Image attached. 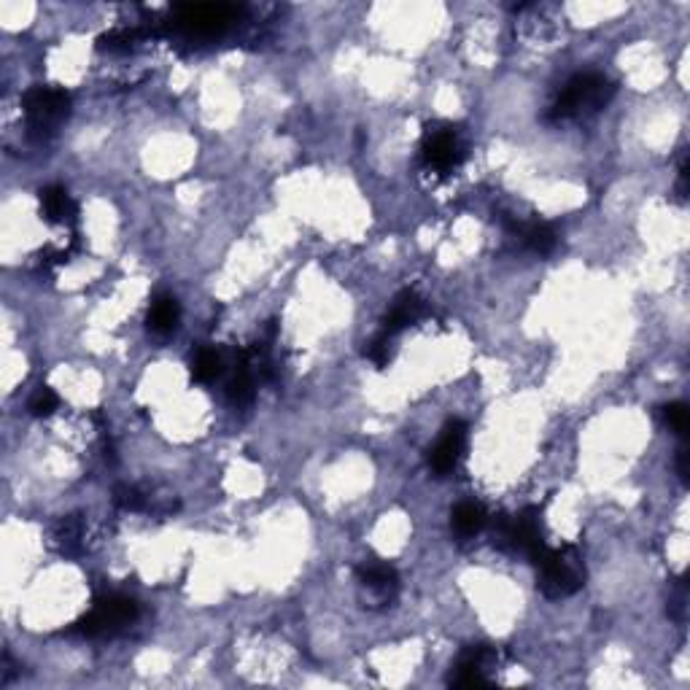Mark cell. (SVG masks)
Masks as SVG:
<instances>
[{
  "label": "cell",
  "instance_id": "cell-1",
  "mask_svg": "<svg viewBox=\"0 0 690 690\" xmlns=\"http://www.w3.org/2000/svg\"><path fill=\"white\" fill-rule=\"evenodd\" d=\"M612 95H615V84L604 73H577L550 103L548 122H577L585 116L599 114L610 103Z\"/></svg>",
  "mask_w": 690,
  "mask_h": 690
},
{
  "label": "cell",
  "instance_id": "cell-2",
  "mask_svg": "<svg viewBox=\"0 0 690 690\" xmlns=\"http://www.w3.org/2000/svg\"><path fill=\"white\" fill-rule=\"evenodd\" d=\"M22 111H25L27 135L36 141H49L71 116V95L62 87L38 84L25 92Z\"/></svg>",
  "mask_w": 690,
  "mask_h": 690
},
{
  "label": "cell",
  "instance_id": "cell-3",
  "mask_svg": "<svg viewBox=\"0 0 690 690\" xmlns=\"http://www.w3.org/2000/svg\"><path fill=\"white\" fill-rule=\"evenodd\" d=\"M540 569V591L548 599H567L585 585L583 553L575 545L545 550V556L534 564Z\"/></svg>",
  "mask_w": 690,
  "mask_h": 690
},
{
  "label": "cell",
  "instance_id": "cell-4",
  "mask_svg": "<svg viewBox=\"0 0 690 690\" xmlns=\"http://www.w3.org/2000/svg\"><path fill=\"white\" fill-rule=\"evenodd\" d=\"M138 615H141V607L135 599L111 593V596H103L92 604V610L84 618L76 620L71 631L81 634V637H114V634L130 629Z\"/></svg>",
  "mask_w": 690,
  "mask_h": 690
},
{
  "label": "cell",
  "instance_id": "cell-5",
  "mask_svg": "<svg viewBox=\"0 0 690 690\" xmlns=\"http://www.w3.org/2000/svg\"><path fill=\"white\" fill-rule=\"evenodd\" d=\"M240 11L235 6H205V3H197V6H178L173 9V19L168 22V27L178 36L195 38V41H208V38H219L222 33H227L235 19H238Z\"/></svg>",
  "mask_w": 690,
  "mask_h": 690
},
{
  "label": "cell",
  "instance_id": "cell-6",
  "mask_svg": "<svg viewBox=\"0 0 690 690\" xmlns=\"http://www.w3.org/2000/svg\"><path fill=\"white\" fill-rule=\"evenodd\" d=\"M496 540L505 548H513L529 558L531 564H537L545 556V523H542L540 507H526L513 518H502L496 521Z\"/></svg>",
  "mask_w": 690,
  "mask_h": 690
},
{
  "label": "cell",
  "instance_id": "cell-7",
  "mask_svg": "<svg viewBox=\"0 0 690 690\" xmlns=\"http://www.w3.org/2000/svg\"><path fill=\"white\" fill-rule=\"evenodd\" d=\"M421 160L426 170L448 176L453 170L461 168V162L467 160V143L461 138L459 127L448 122L426 124L424 141H421Z\"/></svg>",
  "mask_w": 690,
  "mask_h": 690
},
{
  "label": "cell",
  "instance_id": "cell-8",
  "mask_svg": "<svg viewBox=\"0 0 690 690\" xmlns=\"http://www.w3.org/2000/svg\"><path fill=\"white\" fill-rule=\"evenodd\" d=\"M499 666V650L491 645H469L461 650L456 658V664L451 666V682L453 688H478V685H488L491 674Z\"/></svg>",
  "mask_w": 690,
  "mask_h": 690
},
{
  "label": "cell",
  "instance_id": "cell-9",
  "mask_svg": "<svg viewBox=\"0 0 690 690\" xmlns=\"http://www.w3.org/2000/svg\"><path fill=\"white\" fill-rule=\"evenodd\" d=\"M464 448H467V424L453 418L448 421L443 429V434L437 437V443L429 448V469H432L437 478H448L451 472H456L461 456H464Z\"/></svg>",
  "mask_w": 690,
  "mask_h": 690
},
{
  "label": "cell",
  "instance_id": "cell-10",
  "mask_svg": "<svg viewBox=\"0 0 690 690\" xmlns=\"http://www.w3.org/2000/svg\"><path fill=\"white\" fill-rule=\"evenodd\" d=\"M359 583L375 604H391L397 599L399 593V575L389 564H378V561H370V564H362L359 567Z\"/></svg>",
  "mask_w": 690,
  "mask_h": 690
},
{
  "label": "cell",
  "instance_id": "cell-11",
  "mask_svg": "<svg viewBox=\"0 0 690 690\" xmlns=\"http://www.w3.org/2000/svg\"><path fill=\"white\" fill-rule=\"evenodd\" d=\"M424 316H426L424 300H421L416 292H410V289H407V292L397 294L394 302H391L389 313H386V319H383V332L394 337L397 332H402V329L418 324Z\"/></svg>",
  "mask_w": 690,
  "mask_h": 690
},
{
  "label": "cell",
  "instance_id": "cell-12",
  "mask_svg": "<svg viewBox=\"0 0 690 690\" xmlns=\"http://www.w3.org/2000/svg\"><path fill=\"white\" fill-rule=\"evenodd\" d=\"M41 213L49 224H65V227L79 224V205L68 195L65 186L52 184L41 189Z\"/></svg>",
  "mask_w": 690,
  "mask_h": 690
},
{
  "label": "cell",
  "instance_id": "cell-13",
  "mask_svg": "<svg viewBox=\"0 0 690 690\" xmlns=\"http://www.w3.org/2000/svg\"><path fill=\"white\" fill-rule=\"evenodd\" d=\"M507 227V232H513L515 238H521L526 246L534 251V254H540V257H548V254H553L556 251V232H553V227H548V224L542 222H518L515 216H505L502 219Z\"/></svg>",
  "mask_w": 690,
  "mask_h": 690
},
{
  "label": "cell",
  "instance_id": "cell-14",
  "mask_svg": "<svg viewBox=\"0 0 690 690\" xmlns=\"http://www.w3.org/2000/svg\"><path fill=\"white\" fill-rule=\"evenodd\" d=\"M178 321H181V305H178L176 297L160 294V297L151 300L146 324H149V329L154 335H170V332L178 327Z\"/></svg>",
  "mask_w": 690,
  "mask_h": 690
},
{
  "label": "cell",
  "instance_id": "cell-15",
  "mask_svg": "<svg viewBox=\"0 0 690 690\" xmlns=\"http://www.w3.org/2000/svg\"><path fill=\"white\" fill-rule=\"evenodd\" d=\"M486 523L488 515L486 510H483V505H478V502H461L451 513V526L461 540H469V537L480 534V531L486 529Z\"/></svg>",
  "mask_w": 690,
  "mask_h": 690
},
{
  "label": "cell",
  "instance_id": "cell-16",
  "mask_svg": "<svg viewBox=\"0 0 690 690\" xmlns=\"http://www.w3.org/2000/svg\"><path fill=\"white\" fill-rule=\"evenodd\" d=\"M227 397L235 407L251 405V399H254V370H251L246 356H240L238 370L232 375V381L227 383Z\"/></svg>",
  "mask_w": 690,
  "mask_h": 690
},
{
  "label": "cell",
  "instance_id": "cell-17",
  "mask_svg": "<svg viewBox=\"0 0 690 690\" xmlns=\"http://www.w3.org/2000/svg\"><path fill=\"white\" fill-rule=\"evenodd\" d=\"M224 372V359L216 348H200L192 356V378L197 383H213Z\"/></svg>",
  "mask_w": 690,
  "mask_h": 690
},
{
  "label": "cell",
  "instance_id": "cell-18",
  "mask_svg": "<svg viewBox=\"0 0 690 690\" xmlns=\"http://www.w3.org/2000/svg\"><path fill=\"white\" fill-rule=\"evenodd\" d=\"M143 36H149V30H138V27H122V30H111V33H106V36L98 41V46L103 49V52H111V54L133 52L135 44H138Z\"/></svg>",
  "mask_w": 690,
  "mask_h": 690
},
{
  "label": "cell",
  "instance_id": "cell-19",
  "mask_svg": "<svg viewBox=\"0 0 690 690\" xmlns=\"http://www.w3.org/2000/svg\"><path fill=\"white\" fill-rule=\"evenodd\" d=\"M54 540H57L62 553H68V556L79 553L81 540H84V523H81L76 515L62 518V521L57 523V529H54Z\"/></svg>",
  "mask_w": 690,
  "mask_h": 690
},
{
  "label": "cell",
  "instance_id": "cell-20",
  "mask_svg": "<svg viewBox=\"0 0 690 690\" xmlns=\"http://www.w3.org/2000/svg\"><path fill=\"white\" fill-rule=\"evenodd\" d=\"M57 407H60V397L49 386H38L36 394L27 402V410L36 418H49Z\"/></svg>",
  "mask_w": 690,
  "mask_h": 690
},
{
  "label": "cell",
  "instance_id": "cell-21",
  "mask_svg": "<svg viewBox=\"0 0 690 690\" xmlns=\"http://www.w3.org/2000/svg\"><path fill=\"white\" fill-rule=\"evenodd\" d=\"M364 356H367L375 367H386V364L391 362V335H386L381 329L378 335L372 337L370 343L364 345Z\"/></svg>",
  "mask_w": 690,
  "mask_h": 690
},
{
  "label": "cell",
  "instance_id": "cell-22",
  "mask_svg": "<svg viewBox=\"0 0 690 690\" xmlns=\"http://www.w3.org/2000/svg\"><path fill=\"white\" fill-rule=\"evenodd\" d=\"M114 502H116V507H122V510H127V513H141V510H146V496H143L138 488H130V486L116 488Z\"/></svg>",
  "mask_w": 690,
  "mask_h": 690
},
{
  "label": "cell",
  "instance_id": "cell-23",
  "mask_svg": "<svg viewBox=\"0 0 690 690\" xmlns=\"http://www.w3.org/2000/svg\"><path fill=\"white\" fill-rule=\"evenodd\" d=\"M664 421H666V426H672L677 434H688V429H690L688 405H682V402H672V405H666L664 407Z\"/></svg>",
  "mask_w": 690,
  "mask_h": 690
},
{
  "label": "cell",
  "instance_id": "cell-24",
  "mask_svg": "<svg viewBox=\"0 0 690 690\" xmlns=\"http://www.w3.org/2000/svg\"><path fill=\"white\" fill-rule=\"evenodd\" d=\"M677 472H680L682 483H688V451L685 448L677 453Z\"/></svg>",
  "mask_w": 690,
  "mask_h": 690
}]
</instances>
